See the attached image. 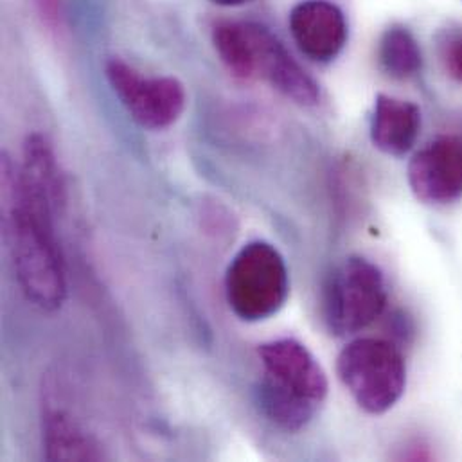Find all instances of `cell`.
<instances>
[{
    "label": "cell",
    "mask_w": 462,
    "mask_h": 462,
    "mask_svg": "<svg viewBox=\"0 0 462 462\" xmlns=\"http://www.w3.org/2000/svg\"><path fill=\"white\" fill-rule=\"evenodd\" d=\"M255 78L261 76L275 90L302 106L317 105L320 90L315 79L295 61L282 42L263 23L252 22Z\"/></svg>",
    "instance_id": "9"
},
{
    "label": "cell",
    "mask_w": 462,
    "mask_h": 462,
    "mask_svg": "<svg viewBox=\"0 0 462 462\" xmlns=\"http://www.w3.org/2000/svg\"><path fill=\"white\" fill-rule=\"evenodd\" d=\"M32 4L45 25H49L52 29L58 27L60 18H61L60 0H32Z\"/></svg>",
    "instance_id": "15"
},
{
    "label": "cell",
    "mask_w": 462,
    "mask_h": 462,
    "mask_svg": "<svg viewBox=\"0 0 462 462\" xmlns=\"http://www.w3.org/2000/svg\"><path fill=\"white\" fill-rule=\"evenodd\" d=\"M409 186L420 202L445 206L462 197V137L443 135L409 162Z\"/></svg>",
    "instance_id": "7"
},
{
    "label": "cell",
    "mask_w": 462,
    "mask_h": 462,
    "mask_svg": "<svg viewBox=\"0 0 462 462\" xmlns=\"http://www.w3.org/2000/svg\"><path fill=\"white\" fill-rule=\"evenodd\" d=\"M54 153L42 135L23 143L22 164L2 159L4 234L23 295L45 311L67 299V277L54 234V206L60 200Z\"/></svg>",
    "instance_id": "1"
},
{
    "label": "cell",
    "mask_w": 462,
    "mask_h": 462,
    "mask_svg": "<svg viewBox=\"0 0 462 462\" xmlns=\"http://www.w3.org/2000/svg\"><path fill=\"white\" fill-rule=\"evenodd\" d=\"M290 273L282 254L268 241H250L226 272V295L232 313L245 322L277 315L288 300Z\"/></svg>",
    "instance_id": "2"
},
{
    "label": "cell",
    "mask_w": 462,
    "mask_h": 462,
    "mask_svg": "<svg viewBox=\"0 0 462 462\" xmlns=\"http://www.w3.org/2000/svg\"><path fill=\"white\" fill-rule=\"evenodd\" d=\"M421 132V110L418 105L378 94L371 119V141L374 148L391 157L407 155Z\"/></svg>",
    "instance_id": "10"
},
{
    "label": "cell",
    "mask_w": 462,
    "mask_h": 462,
    "mask_svg": "<svg viewBox=\"0 0 462 462\" xmlns=\"http://www.w3.org/2000/svg\"><path fill=\"white\" fill-rule=\"evenodd\" d=\"M105 74L130 117L146 130H164L186 110L188 94L177 78L143 76L121 58H110Z\"/></svg>",
    "instance_id": "5"
},
{
    "label": "cell",
    "mask_w": 462,
    "mask_h": 462,
    "mask_svg": "<svg viewBox=\"0 0 462 462\" xmlns=\"http://www.w3.org/2000/svg\"><path fill=\"white\" fill-rule=\"evenodd\" d=\"M215 49L236 79H254V34L252 22H224L213 31Z\"/></svg>",
    "instance_id": "12"
},
{
    "label": "cell",
    "mask_w": 462,
    "mask_h": 462,
    "mask_svg": "<svg viewBox=\"0 0 462 462\" xmlns=\"http://www.w3.org/2000/svg\"><path fill=\"white\" fill-rule=\"evenodd\" d=\"M378 61L383 72L394 79L414 78L423 67L418 40L405 25H391L380 38Z\"/></svg>",
    "instance_id": "13"
},
{
    "label": "cell",
    "mask_w": 462,
    "mask_h": 462,
    "mask_svg": "<svg viewBox=\"0 0 462 462\" xmlns=\"http://www.w3.org/2000/svg\"><path fill=\"white\" fill-rule=\"evenodd\" d=\"M387 306V282L382 268L349 255L329 273L322 293V315L335 337L355 335L371 326Z\"/></svg>",
    "instance_id": "4"
},
{
    "label": "cell",
    "mask_w": 462,
    "mask_h": 462,
    "mask_svg": "<svg viewBox=\"0 0 462 462\" xmlns=\"http://www.w3.org/2000/svg\"><path fill=\"white\" fill-rule=\"evenodd\" d=\"M264 374L261 380L275 389L320 407L328 396V376L313 353L295 338H279L257 347Z\"/></svg>",
    "instance_id": "6"
},
{
    "label": "cell",
    "mask_w": 462,
    "mask_h": 462,
    "mask_svg": "<svg viewBox=\"0 0 462 462\" xmlns=\"http://www.w3.org/2000/svg\"><path fill=\"white\" fill-rule=\"evenodd\" d=\"M290 31L299 51L317 63L333 61L347 42L342 9L326 0H304L290 11Z\"/></svg>",
    "instance_id": "8"
},
{
    "label": "cell",
    "mask_w": 462,
    "mask_h": 462,
    "mask_svg": "<svg viewBox=\"0 0 462 462\" xmlns=\"http://www.w3.org/2000/svg\"><path fill=\"white\" fill-rule=\"evenodd\" d=\"M337 373L356 405L373 416L389 412L407 387L402 351L382 338H356L338 355Z\"/></svg>",
    "instance_id": "3"
},
{
    "label": "cell",
    "mask_w": 462,
    "mask_h": 462,
    "mask_svg": "<svg viewBox=\"0 0 462 462\" xmlns=\"http://www.w3.org/2000/svg\"><path fill=\"white\" fill-rule=\"evenodd\" d=\"M213 2L218 4V5L234 7V5H243V4H248V2H254V0H213Z\"/></svg>",
    "instance_id": "16"
},
{
    "label": "cell",
    "mask_w": 462,
    "mask_h": 462,
    "mask_svg": "<svg viewBox=\"0 0 462 462\" xmlns=\"http://www.w3.org/2000/svg\"><path fill=\"white\" fill-rule=\"evenodd\" d=\"M439 56L447 74L462 83V31H450L441 40Z\"/></svg>",
    "instance_id": "14"
},
{
    "label": "cell",
    "mask_w": 462,
    "mask_h": 462,
    "mask_svg": "<svg viewBox=\"0 0 462 462\" xmlns=\"http://www.w3.org/2000/svg\"><path fill=\"white\" fill-rule=\"evenodd\" d=\"M43 457L47 461H101V445L63 411L43 414Z\"/></svg>",
    "instance_id": "11"
}]
</instances>
